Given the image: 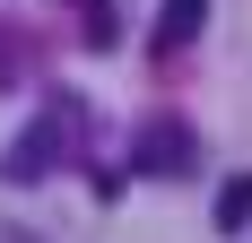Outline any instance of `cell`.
Listing matches in <instances>:
<instances>
[{"instance_id":"6da1fadb","label":"cell","mask_w":252,"mask_h":243,"mask_svg":"<svg viewBox=\"0 0 252 243\" xmlns=\"http://www.w3.org/2000/svg\"><path fill=\"white\" fill-rule=\"evenodd\" d=\"M70 130H78V104L61 96L44 122H35V130H18V139H9V156H0V182H44V174L70 156Z\"/></svg>"},{"instance_id":"5b68a950","label":"cell","mask_w":252,"mask_h":243,"mask_svg":"<svg viewBox=\"0 0 252 243\" xmlns=\"http://www.w3.org/2000/svg\"><path fill=\"white\" fill-rule=\"evenodd\" d=\"M87 9V44H113V0H78Z\"/></svg>"},{"instance_id":"277c9868","label":"cell","mask_w":252,"mask_h":243,"mask_svg":"<svg viewBox=\"0 0 252 243\" xmlns=\"http://www.w3.org/2000/svg\"><path fill=\"white\" fill-rule=\"evenodd\" d=\"M218 226H226V235H244V226H252V174L218 182Z\"/></svg>"},{"instance_id":"3957f363","label":"cell","mask_w":252,"mask_h":243,"mask_svg":"<svg viewBox=\"0 0 252 243\" xmlns=\"http://www.w3.org/2000/svg\"><path fill=\"white\" fill-rule=\"evenodd\" d=\"M200 18H209V0H165V9H157V35H148V52H157V61H174V52L200 35Z\"/></svg>"},{"instance_id":"7a4b0ae2","label":"cell","mask_w":252,"mask_h":243,"mask_svg":"<svg viewBox=\"0 0 252 243\" xmlns=\"http://www.w3.org/2000/svg\"><path fill=\"white\" fill-rule=\"evenodd\" d=\"M191 156H200V139H191V122H183V113H148V122H139V139H130V165L157 174V182L191 174Z\"/></svg>"}]
</instances>
